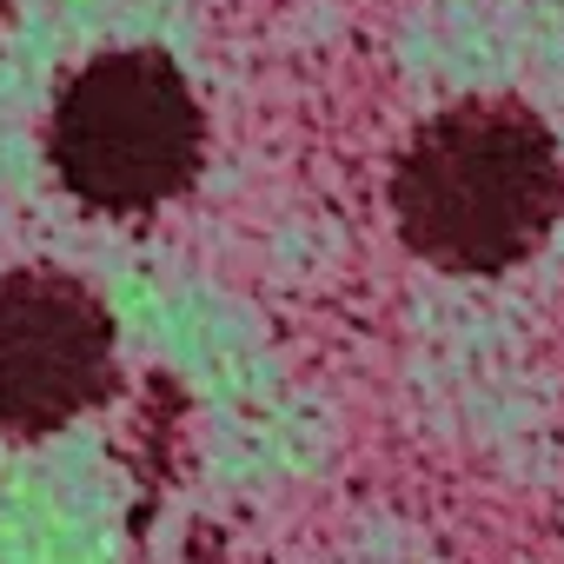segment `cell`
<instances>
[{
  "label": "cell",
  "instance_id": "6da1fadb",
  "mask_svg": "<svg viewBox=\"0 0 564 564\" xmlns=\"http://www.w3.org/2000/svg\"><path fill=\"white\" fill-rule=\"evenodd\" d=\"M564 206L551 133L505 100H465L412 133L392 173V219L445 272L518 265Z\"/></svg>",
  "mask_w": 564,
  "mask_h": 564
},
{
  "label": "cell",
  "instance_id": "7a4b0ae2",
  "mask_svg": "<svg viewBox=\"0 0 564 564\" xmlns=\"http://www.w3.org/2000/svg\"><path fill=\"white\" fill-rule=\"evenodd\" d=\"M54 173L74 199L140 213L173 199L199 166V107L173 61L100 54L80 67L47 127Z\"/></svg>",
  "mask_w": 564,
  "mask_h": 564
},
{
  "label": "cell",
  "instance_id": "3957f363",
  "mask_svg": "<svg viewBox=\"0 0 564 564\" xmlns=\"http://www.w3.org/2000/svg\"><path fill=\"white\" fill-rule=\"evenodd\" d=\"M113 386V319L67 272L0 279V425L54 432Z\"/></svg>",
  "mask_w": 564,
  "mask_h": 564
},
{
  "label": "cell",
  "instance_id": "277c9868",
  "mask_svg": "<svg viewBox=\"0 0 564 564\" xmlns=\"http://www.w3.org/2000/svg\"><path fill=\"white\" fill-rule=\"evenodd\" d=\"M0 14H8V0H0Z\"/></svg>",
  "mask_w": 564,
  "mask_h": 564
}]
</instances>
